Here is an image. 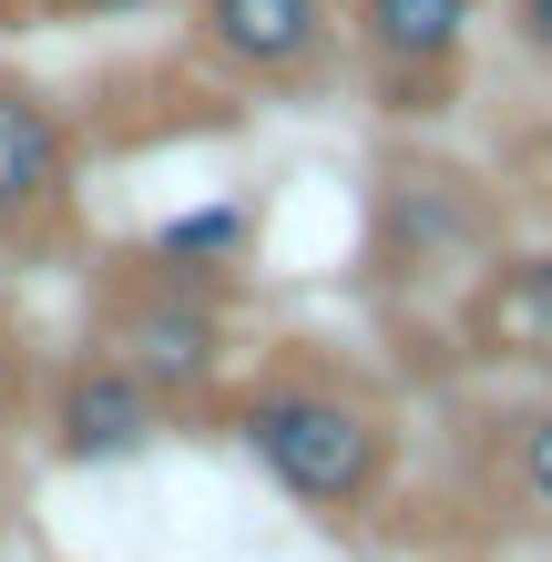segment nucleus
I'll list each match as a JSON object with an SVG mask.
<instances>
[{
  "label": "nucleus",
  "instance_id": "1",
  "mask_svg": "<svg viewBox=\"0 0 552 562\" xmlns=\"http://www.w3.org/2000/svg\"><path fill=\"white\" fill-rule=\"evenodd\" d=\"M215 419L286 502L338 521V532L388 512V491H399V450H409L399 409H388L359 369H338V358H317V348H286L256 379H225Z\"/></svg>",
  "mask_w": 552,
  "mask_h": 562
},
{
  "label": "nucleus",
  "instance_id": "11",
  "mask_svg": "<svg viewBox=\"0 0 552 562\" xmlns=\"http://www.w3.org/2000/svg\"><path fill=\"white\" fill-rule=\"evenodd\" d=\"M31 400H42V379H31V338H21V317L0 307V450L31 429Z\"/></svg>",
  "mask_w": 552,
  "mask_h": 562
},
{
  "label": "nucleus",
  "instance_id": "8",
  "mask_svg": "<svg viewBox=\"0 0 552 562\" xmlns=\"http://www.w3.org/2000/svg\"><path fill=\"white\" fill-rule=\"evenodd\" d=\"M481 491H492V512L511 521V532H542L552 542V389H532V400H502L492 419H481Z\"/></svg>",
  "mask_w": 552,
  "mask_h": 562
},
{
  "label": "nucleus",
  "instance_id": "4",
  "mask_svg": "<svg viewBox=\"0 0 552 562\" xmlns=\"http://www.w3.org/2000/svg\"><path fill=\"white\" fill-rule=\"evenodd\" d=\"M82 205V134L42 82L0 72V256H31L72 236Z\"/></svg>",
  "mask_w": 552,
  "mask_h": 562
},
{
  "label": "nucleus",
  "instance_id": "9",
  "mask_svg": "<svg viewBox=\"0 0 552 562\" xmlns=\"http://www.w3.org/2000/svg\"><path fill=\"white\" fill-rule=\"evenodd\" d=\"M461 327H471V348L481 358H532V348H552V246H532V256H492L471 286H461Z\"/></svg>",
  "mask_w": 552,
  "mask_h": 562
},
{
  "label": "nucleus",
  "instance_id": "2",
  "mask_svg": "<svg viewBox=\"0 0 552 562\" xmlns=\"http://www.w3.org/2000/svg\"><path fill=\"white\" fill-rule=\"evenodd\" d=\"M511 246V205L492 175L450 154H379L369 175V286L419 307V296H461L492 256Z\"/></svg>",
  "mask_w": 552,
  "mask_h": 562
},
{
  "label": "nucleus",
  "instance_id": "14",
  "mask_svg": "<svg viewBox=\"0 0 552 562\" xmlns=\"http://www.w3.org/2000/svg\"><path fill=\"white\" fill-rule=\"evenodd\" d=\"M134 11H165V0H42V21H134Z\"/></svg>",
  "mask_w": 552,
  "mask_h": 562
},
{
  "label": "nucleus",
  "instance_id": "6",
  "mask_svg": "<svg viewBox=\"0 0 552 562\" xmlns=\"http://www.w3.org/2000/svg\"><path fill=\"white\" fill-rule=\"evenodd\" d=\"M184 31L215 72L286 92V82H328L348 11L338 0H184Z\"/></svg>",
  "mask_w": 552,
  "mask_h": 562
},
{
  "label": "nucleus",
  "instance_id": "15",
  "mask_svg": "<svg viewBox=\"0 0 552 562\" xmlns=\"http://www.w3.org/2000/svg\"><path fill=\"white\" fill-rule=\"evenodd\" d=\"M11 532H21V491L0 481V552H11Z\"/></svg>",
  "mask_w": 552,
  "mask_h": 562
},
{
  "label": "nucleus",
  "instance_id": "5",
  "mask_svg": "<svg viewBox=\"0 0 552 562\" xmlns=\"http://www.w3.org/2000/svg\"><path fill=\"white\" fill-rule=\"evenodd\" d=\"M165 419H174V409L154 400V389L123 369L103 338H82V348L42 379V400H31V429H42V450L61 460V471H113V460H144Z\"/></svg>",
  "mask_w": 552,
  "mask_h": 562
},
{
  "label": "nucleus",
  "instance_id": "7",
  "mask_svg": "<svg viewBox=\"0 0 552 562\" xmlns=\"http://www.w3.org/2000/svg\"><path fill=\"white\" fill-rule=\"evenodd\" d=\"M481 0H348V31L369 52V82L388 92V113H440L450 82L471 61Z\"/></svg>",
  "mask_w": 552,
  "mask_h": 562
},
{
  "label": "nucleus",
  "instance_id": "13",
  "mask_svg": "<svg viewBox=\"0 0 552 562\" xmlns=\"http://www.w3.org/2000/svg\"><path fill=\"white\" fill-rule=\"evenodd\" d=\"M502 21H511V52L532 72H552V0H502Z\"/></svg>",
  "mask_w": 552,
  "mask_h": 562
},
{
  "label": "nucleus",
  "instance_id": "3",
  "mask_svg": "<svg viewBox=\"0 0 552 562\" xmlns=\"http://www.w3.org/2000/svg\"><path fill=\"white\" fill-rule=\"evenodd\" d=\"M92 338H103L174 419H194V409L225 400V369H236V286L184 277L165 256L123 246L113 267L92 277Z\"/></svg>",
  "mask_w": 552,
  "mask_h": 562
},
{
  "label": "nucleus",
  "instance_id": "12",
  "mask_svg": "<svg viewBox=\"0 0 552 562\" xmlns=\"http://www.w3.org/2000/svg\"><path fill=\"white\" fill-rule=\"evenodd\" d=\"M511 194H522V205H532V215L552 225V113L511 134Z\"/></svg>",
  "mask_w": 552,
  "mask_h": 562
},
{
  "label": "nucleus",
  "instance_id": "10",
  "mask_svg": "<svg viewBox=\"0 0 552 562\" xmlns=\"http://www.w3.org/2000/svg\"><path fill=\"white\" fill-rule=\"evenodd\" d=\"M144 256H165L184 277H215V286H246V256H256V205L246 194H215V205H184L144 236Z\"/></svg>",
  "mask_w": 552,
  "mask_h": 562
}]
</instances>
